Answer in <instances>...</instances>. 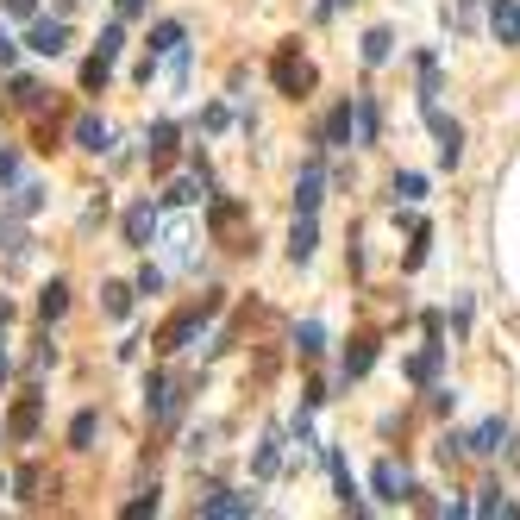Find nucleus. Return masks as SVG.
<instances>
[{
  "label": "nucleus",
  "mask_w": 520,
  "mask_h": 520,
  "mask_svg": "<svg viewBox=\"0 0 520 520\" xmlns=\"http://www.w3.org/2000/svg\"><path fill=\"white\" fill-rule=\"evenodd\" d=\"M370 489H376V502H408L414 483H408V470H401L395 458H383V464L370 470Z\"/></svg>",
  "instance_id": "5"
},
{
  "label": "nucleus",
  "mask_w": 520,
  "mask_h": 520,
  "mask_svg": "<svg viewBox=\"0 0 520 520\" xmlns=\"http://www.w3.org/2000/svg\"><path fill=\"white\" fill-rule=\"evenodd\" d=\"M395 195H401V201H420V195H427V176H420V170H401V176H395Z\"/></svg>",
  "instance_id": "31"
},
{
  "label": "nucleus",
  "mask_w": 520,
  "mask_h": 520,
  "mask_svg": "<svg viewBox=\"0 0 520 520\" xmlns=\"http://www.w3.org/2000/svg\"><path fill=\"white\" fill-rule=\"evenodd\" d=\"M464 452H477V458H495V452H508V420H483V427L464 439Z\"/></svg>",
  "instance_id": "12"
},
{
  "label": "nucleus",
  "mask_w": 520,
  "mask_h": 520,
  "mask_svg": "<svg viewBox=\"0 0 520 520\" xmlns=\"http://www.w3.org/2000/svg\"><path fill=\"white\" fill-rule=\"evenodd\" d=\"M7 94H13V107H19V113H38V107H44V82H32V76H13Z\"/></svg>",
  "instance_id": "24"
},
{
  "label": "nucleus",
  "mask_w": 520,
  "mask_h": 520,
  "mask_svg": "<svg viewBox=\"0 0 520 520\" xmlns=\"http://www.w3.org/2000/svg\"><path fill=\"white\" fill-rule=\"evenodd\" d=\"M132 295H138V289H126V282H107V289H101V307H107L113 320H126V314H132Z\"/></svg>",
  "instance_id": "26"
},
{
  "label": "nucleus",
  "mask_w": 520,
  "mask_h": 520,
  "mask_svg": "<svg viewBox=\"0 0 520 520\" xmlns=\"http://www.w3.org/2000/svg\"><path fill=\"white\" fill-rule=\"evenodd\" d=\"M270 82L289 94V101H307L314 94V82H320V69L307 63L301 51H276V63H270Z\"/></svg>",
  "instance_id": "2"
},
{
  "label": "nucleus",
  "mask_w": 520,
  "mask_h": 520,
  "mask_svg": "<svg viewBox=\"0 0 520 520\" xmlns=\"http://www.w3.org/2000/svg\"><path fill=\"white\" fill-rule=\"evenodd\" d=\"M157 226H163V214H157V207H151V201H138V207H126V245H138V251H145V245L157 239Z\"/></svg>",
  "instance_id": "7"
},
{
  "label": "nucleus",
  "mask_w": 520,
  "mask_h": 520,
  "mask_svg": "<svg viewBox=\"0 0 520 520\" xmlns=\"http://www.w3.org/2000/svg\"><path fill=\"white\" fill-rule=\"evenodd\" d=\"M120 44H126V26H107V32H101V57L113 63V57H120Z\"/></svg>",
  "instance_id": "35"
},
{
  "label": "nucleus",
  "mask_w": 520,
  "mask_h": 520,
  "mask_svg": "<svg viewBox=\"0 0 520 520\" xmlns=\"http://www.w3.org/2000/svg\"><path fill=\"white\" fill-rule=\"evenodd\" d=\"M295 351H301V358H320V351H326V326L320 320H301L295 326Z\"/></svg>",
  "instance_id": "25"
},
{
  "label": "nucleus",
  "mask_w": 520,
  "mask_h": 520,
  "mask_svg": "<svg viewBox=\"0 0 520 520\" xmlns=\"http://www.w3.org/2000/svg\"><path fill=\"white\" fill-rule=\"evenodd\" d=\"M0 7H7L13 19H32V7H38V0H0Z\"/></svg>",
  "instance_id": "39"
},
{
  "label": "nucleus",
  "mask_w": 520,
  "mask_h": 520,
  "mask_svg": "<svg viewBox=\"0 0 520 520\" xmlns=\"http://www.w3.org/2000/svg\"><path fill=\"white\" fill-rule=\"evenodd\" d=\"M314 245H320V226H314V214H295V232H289V257H295V264H307V257H314Z\"/></svg>",
  "instance_id": "15"
},
{
  "label": "nucleus",
  "mask_w": 520,
  "mask_h": 520,
  "mask_svg": "<svg viewBox=\"0 0 520 520\" xmlns=\"http://www.w3.org/2000/svg\"><path fill=\"white\" fill-rule=\"evenodd\" d=\"M151 7V0H120V13H145Z\"/></svg>",
  "instance_id": "41"
},
{
  "label": "nucleus",
  "mask_w": 520,
  "mask_h": 520,
  "mask_svg": "<svg viewBox=\"0 0 520 520\" xmlns=\"http://www.w3.org/2000/svg\"><path fill=\"white\" fill-rule=\"evenodd\" d=\"M138 295H163V270H157V264L138 270Z\"/></svg>",
  "instance_id": "36"
},
{
  "label": "nucleus",
  "mask_w": 520,
  "mask_h": 520,
  "mask_svg": "<svg viewBox=\"0 0 520 520\" xmlns=\"http://www.w3.org/2000/svg\"><path fill=\"white\" fill-rule=\"evenodd\" d=\"M389 51H395V32H389V26H370V32H364V63H370V69L389 63Z\"/></svg>",
  "instance_id": "23"
},
{
  "label": "nucleus",
  "mask_w": 520,
  "mask_h": 520,
  "mask_svg": "<svg viewBox=\"0 0 520 520\" xmlns=\"http://www.w3.org/2000/svg\"><path fill=\"white\" fill-rule=\"evenodd\" d=\"M251 470H257V477H276V470H282V433H276V427L264 433V445H257V458H251Z\"/></svg>",
  "instance_id": "20"
},
{
  "label": "nucleus",
  "mask_w": 520,
  "mask_h": 520,
  "mask_svg": "<svg viewBox=\"0 0 520 520\" xmlns=\"http://www.w3.org/2000/svg\"><path fill=\"white\" fill-rule=\"evenodd\" d=\"M7 376H13V364H7V345H0V383H7Z\"/></svg>",
  "instance_id": "42"
},
{
  "label": "nucleus",
  "mask_w": 520,
  "mask_h": 520,
  "mask_svg": "<svg viewBox=\"0 0 520 520\" xmlns=\"http://www.w3.org/2000/svg\"><path fill=\"white\" fill-rule=\"evenodd\" d=\"M477 514H508V502H502V489H483V502H477Z\"/></svg>",
  "instance_id": "38"
},
{
  "label": "nucleus",
  "mask_w": 520,
  "mask_h": 520,
  "mask_svg": "<svg viewBox=\"0 0 520 520\" xmlns=\"http://www.w3.org/2000/svg\"><path fill=\"white\" fill-rule=\"evenodd\" d=\"M439 358H445V345L433 339L427 351H420V358H408V383H420V389H427V383H433V376H439Z\"/></svg>",
  "instance_id": "18"
},
{
  "label": "nucleus",
  "mask_w": 520,
  "mask_h": 520,
  "mask_svg": "<svg viewBox=\"0 0 520 520\" xmlns=\"http://www.w3.org/2000/svg\"><path fill=\"white\" fill-rule=\"evenodd\" d=\"M170 157H176V120H157L145 138V163L151 170H170Z\"/></svg>",
  "instance_id": "10"
},
{
  "label": "nucleus",
  "mask_w": 520,
  "mask_h": 520,
  "mask_svg": "<svg viewBox=\"0 0 520 520\" xmlns=\"http://www.w3.org/2000/svg\"><path fill=\"white\" fill-rule=\"evenodd\" d=\"M458 7H464V26H470V13H477V0H458Z\"/></svg>",
  "instance_id": "44"
},
{
  "label": "nucleus",
  "mask_w": 520,
  "mask_h": 520,
  "mask_svg": "<svg viewBox=\"0 0 520 520\" xmlns=\"http://www.w3.org/2000/svg\"><path fill=\"white\" fill-rule=\"evenodd\" d=\"M44 207V188L38 182H13V214H38Z\"/></svg>",
  "instance_id": "30"
},
{
  "label": "nucleus",
  "mask_w": 520,
  "mask_h": 520,
  "mask_svg": "<svg viewBox=\"0 0 520 520\" xmlns=\"http://www.w3.org/2000/svg\"><path fill=\"white\" fill-rule=\"evenodd\" d=\"M57 13H69V0H57Z\"/></svg>",
  "instance_id": "45"
},
{
  "label": "nucleus",
  "mask_w": 520,
  "mask_h": 520,
  "mask_svg": "<svg viewBox=\"0 0 520 520\" xmlns=\"http://www.w3.org/2000/svg\"><path fill=\"white\" fill-rule=\"evenodd\" d=\"M63 307H69V282H44V295H38V314H44V320H57Z\"/></svg>",
  "instance_id": "28"
},
{
  "label": "nucleus",
  "mask_w": 520,
  "mask_h": 520,
  "mask_svg": "<svg viewBox=\"0 0 520 520\" xmlns=\"http://www.w3.org/2000/svg\"><path fill=\"white\" fill-rule=\"evenodd\" d=\"M427 126H433V138H439V163H445V170H458V157H464V126H458V120H445L439 101L427 107Z\"/></svg>",
  "instance_id": "4"
},
{
  "label": "nucleus",
  "mask_w": 520,
  "mask_h": 520,
  "mask_svg": "<svg viewBox=\"0 0 520 520\" xmlns=\"http://www.w3.org/2000/svg\"><path fill=\"white\" fill-rule=\"evenodd\" d=\"M214 314H220V295H207L201 307H188V314H176V320H170V326H163V333H157V351H182V345L195 339V333H201V326L214 320Z\"/></svg>",
  "instance_id": "3"
},
{
  "label": "nucleus",
  "mask_w": 520,
  "mask_h": 520,
  "mask_svg": "<svg viewBox=\"0 0 520 520\" xmlns=\"http://www.w3.org/2000/svg\"><path fill=\"white\" fill-rule=\"evenodd\" d=\"M370 364H376V339H351V351H345V383L370 376Z\"/></svg>",
  "instance_id": "17"
},
{
  "label": "nucleus",
  "mask_w": 520,
  "mask_h": 520,
  "mask_svg": "<svg viewBox=\"0 0 520 520\" xmlns=\"http://www.w3.org/2000/svg\"><path fill=\"white\" fill-rule=\"evenodd\" d=\"M163 245H170V264H176V270L195 264V226H188V220H176L170 232H163Z\"/></svg>",
  "instance_id": "14"
},
{
  "label": "nucleus",
  "mask_w": 520,
  "mask_h": 520,
  "mask_svg": "<svg viewBox=\"0 0 520 520\" xmlns=\"http://www.w3.org/2000/svg\"><path fill=\"white\" fill-rule=\"evenodd\" d=\"M145 514H157V483L138 495V502H126V520H145Z\"/></svg>",
  "instance_id": "33"
},
{
  "label": "nucleus",
  "mask_w": 520,
  "mask_h": 520,
  "mask_svg": "<svg viewBox=\"0 0 520 520\" xmlns=\"http://www.w3.org/2000/svg\"><path fill=\"white\" fill-rule=\"evenodd\" d=\"M38 483H44V477H38V470H32V464H26V470H19V477H13V489H19V495H26V502H38Z\"/></svg>",
  "instance_id": "34"
},
{
  "label": "nucleus",
  "mask_w": 520,
  "mask_h": 520,
  "mask_svg": "<svg viewBox=\"0 0 520 520\" xmlns=\"http://www.w3.org/2000/svg\"><path fill=\"white\" fill-rule=\"evenodd\" d=\"M176 44H182V19H163V26L151 32V57H170Z\"/></svg>",
  "instance_id": "29"
},
{
  "label": "nucleus",
  "mask_w": 520,
  "mask_h": 520,
  "mask_svg": "<svg viewBox=\"0 0 520 520\" xmlns=\"http://www.w3.org/2000/svg\"><path fill=\"white\" fill-rule=\"evenodd\" d=\"M489 32L502 44H520V0H489Z\"/></svg>",
  "instance_id": "13"
},
{
  "label": "nucleus",
  "mask_w": 520,
  "mask_h": 520,
  "mask_svg": "<svg viewBox=\"0 0 520 520\" xmlns=\"http://www.w3.org/2000/svg\"><path fill=\"white\" fill-rule=\"evenodd\" d=\"M351 132H358V145H376V101L370 94L351 101Z\"/></svg>",
  "instance_id": "19"
},
{
  "label": "nucleus",
  "mask_w": 520,
  "mask_h": 520,
  "mask_svg": "<svg viewBox=\"0 0 520 520\" xmlns=\"http://www.w3.org/2000/svg\"><path fill=\"white\" fill-rule=\"evenodd\" d=\"M69 445H76V452H88V445H94V414H76V420H69Z\"/></svg>",
  "instance_id": "32"
},
{
  "label": "nucleus",
  "mask_w": 520,
  "mask_h": 520,
  "mask_svg": "<svg viewBox=\"0 0 520 520\" xmlns=\"http://www.w3.org/2000/svg\"><path fill=\"white\" fill-rule=\"evenodd\" d=\"M26 44H32L38 57H57L63 44H69V19H63V13H57V19H38V26L26 32Z\"/></svg>",
  "instance_id": "8"
},
{
  "label": "nucleus",
  "mask_w": 520,
  "mask_h": 520,
  "mask_svg": "<svg viewBox=\"0 0 520 520\" xmlns=\"http://www.w3.org/2000/svg\"><path fill=\"white\" fill-rule=\"evenodd\" d=\"M320 138H326V145H351V101L345 107H333V113H326V126H320Z\"/></svg>",
  "instance_id": "21"
},
{
  "label": "nucleus",
  "mask_w": 520,
  "mask_h": 520,
  "mask_svg": "<svg viewBox=\"0 0 520 520\" xmlns=\"http://www.w3.org/2000/svg\"><path fill=\"white\" fill-rule=\"evenodd\" d=\"M188 383H182V376H151V383H145V408H151V420H157V427H176V420H182V408H188V395H182Z\"/></svg>",
  "instance_id": "1"
},
{
  "label": "nucleus",
  "mask_w": 520,
  "mask_h": 520,
  "mask_svg": "<svg viewBox=\"0 0 520 520\" xmlns=\"http://www.w3.org/2000/svg\"><path fill=\"white\" fill-rule=\"evenodd\" d=\"M76 145H82V151H107V145H113V132L94 120V113H82V120H76Z\"/></svg>",
  "instance_id": "22"
},
{
  "label": "nucleus",
  "mask_w": 520,
  "mask_h": 520,
  "mask_svg": "<svg viewBox=\"0 0 520 520\" xmlns=\"http://www.w3.org/2000/svg\"><path fill=\"white\" fill-rule=\"evenodd\" d=\"M207 226H214L220 239H232V232L245 226V207L239 201H214V207H207Z\"/></svg>",
  "instance_id": "16"
},
{
  "label": "nucleus",
  "mask_w": 520,
  "mask_h": 520,
  "mask_svg": "<svg viewBox=\"0 0 520 520\" xmlns=\"http://www.w3.org/2000/svg\"><path fill=\"white\" fill-rule=\"evenodd\" d=\"M107 82H113V63H107V57H101V51H94V57H88V63H82V88H88V94H101V88H107Z\"/></svg>",
  "instance_id": "27"
},
{
  "label": "nucleus",
  "mask_w": 520,
  "mask_h": 520,
  "mask_svg": "<svg viewBox=\"0 0 520 520\" xmlns=\"http://www.w3.org/2000/svg\"><path fill=\"white\" fill-rule=\"evenodd\" d=\"M257 502H251V495H239V489H220V495H207V502H201V520H245Z\"/></svg>",
  "instance_id": "9"
},
{
  "label": "nucleus",
  "mask_w": 520,
  "mask_h": 520,
  "mask_svg": "<svg viewBox=\"0 0 520 520\" xmlns=\"http://www.w3.org/2000/svg\"><path fill=\"white\" fill-rule=\"evenodd\" d=\"M320 201H326V170L307 163V170L295 176V214H320Z\"/></svg>",
  "instance_id": "6"
},
{
  "label": "nucleus",
  "mask_w": 520,
  "mask_h": 520,
  "mask_svg": "<svg viewBox=\"0 0 520 520\" xmlns=\"http://www.w3.org/2000/svg\"><path fill=\"white\" fill-rule=\"evenodd\" d=\"M38 420H44V395L26 389V395H19V408H13V420H7V433H13V439H32Z\"/></svg>",
  "instance_id": "11"
},
{
  "label": "nucleus",
  "mask_w": 520,
  "mask_h": 520,
  "mask_svg": "<svg viewBox=\"0 0 520 520\" xmlns=\"http://www.w3.org/2000/svg\"><path fill=\"white\" fill-rule=\"evenodd\" d=\"M333 7H345V0H320V19H333Z\"/></svg>",
  "instance_id": "43"
},
{
  "label": "nucleus",
  "mask_w": 520,
  "mask_h": 520,
  "mask_svg": "<svg viewBox=\"0 0 520 520\" xmlns=\"http://www.w3.org/2000/svg\"><path fill=\"white\" fill-rule=\"evenodd\" d=\"M19 182V151H0V188Z\"/></svg>",
  "instance_id": "37"
},
{
  "label": "nucleus",
  "mask_w": 520,
  "mask_h": 520,
  "mask_svg": "<svg viewBox=\"0 0 520 520\" xmlns=\"http://www.w3.org/2000/svg\"><path fill=\"white\" fill-rule=\"evenodd\" d=\"M13 51H19V44H13L7 32H0V69H7V63H13Z\"/></svg>",
  "instance_id": "40"
}]
</instances>
